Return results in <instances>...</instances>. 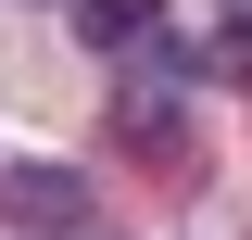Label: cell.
Here are the masks:
<instances>
[{
	"mask_svg": "<svg viewBox=\"0 0 252 240\" xmlns=\"http://www.w3.org/2000/svg\"><path fill=\"white\" fill-rule=\"evenodd\" d=\"M0 228L13 240H89L101 228V190L76 164H0Z\"/></svg>",
	"mask_w": 252,
	"mask_h": 240,
	"instance_id": "obj_1",
	"label": "cell"
},
{
	"mask_svg": "<svg viewBox=\"0 0 252 240\" xmlns=\"http://www.w3.org/2000/svg\"><path fill=\"white\" fill-rule=\"evenodd\" d=\"M152 26H164V0H76V38L89 51H139Z\"/></svg>",
	"mask_w": 252,
	"mask_h": 240,
	"instance_id": "obj_2",
	"label": "cell"
},
{
	"mask_svg": "<svg viewBox=\"0 0 252 240\" xmlns=\"http://www.w3.org/2000/svg\"><path fill=\"white\" fill-rule=\"evenodd\" d=\"M215 13H227V26H240V38H252V0H215Z\"/></svg>",
	"mask_w": 252,
	"mask_h": 240,
	"instance_id": "obj_4",
	"label": "cell"
},
{
	"mask_svg": "<svg viewBox=\"0 0 252 240\" xmlns=\"http://www.w3.org/2000/svg\"><path fill=\"white\" fill-rule=\"evenodd\" d=\"M114 139H139L152 164H177V152H189V126H177V101H152V89H126V101H114Z\"/></svg>",
	"mask_w": 252,
	"mask_h": 240,
	"instance_id": "obj_3",
	"label": "cell"
}]
</instances>
